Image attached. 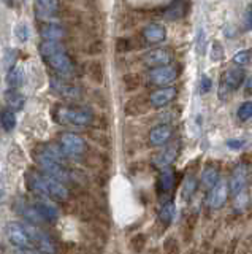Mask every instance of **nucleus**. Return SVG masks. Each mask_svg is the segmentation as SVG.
I'll return each mask as SVG.
<instances>
[{"mask_svg": "<svg viewBox=\"0 0 252 254\" xmlns=\"http://www.w3.org/2000/svg\"><path fill=\"white\" fill-rule=\"evenodd\" d=\"M40 35L46 40H56L59 41L67 35V30L59 24H46V26L40 27Z\"/></svg>", "mask_w": 252, "mask_h": 254, "instance_id": "nucleus-17", "label": "nucleus"}, {"mask_svg": "<svg viewBox=\"0 0 252 254\" xmlns=\"http://www.w3.org/2000/svg\"><path fill=\"white\" fill-rule=\"evenodd\" d=\"M173 184H175V172H173L170 167H167L162 170L159 177V189L162 192H168L171 191Z\"/></svg>", "mask_w": 252, "mask_h": 254, "instance_id": "nucleus-22", "label": "nucleus"}, {"mask_svg": "<svg viewBox=\"0 0 252 254\" xmlns=\"http://www.w3.org/2000/svg\"><path fill=\"white\" fill-rule=\"evenodd\" d=\"M178 153H179V146H178V145H168L167 148H164L157 156L154 157L152 164L157 167V168H167V167H170L173 162H175Z\"/></svg>", "mask_w": 252, "mask_h": 254, "instance_id": "nucleus-14", "label": "nucleus"}, {"mask_svg": "<svg viewBox=\"0 0 252 254\" xmlns=\"http://www.w3.org/2000/svg\"><path fill=\"white\" fill-rule=\"evenodd\" d=\"M175 218V203L171 200L170 202H165L164 207L160 208V213H159V221L162 222L164 226H168L170 222L173 221Z\"/></svg>", "mask_w": 252, "mask_h": 254, "instance_id": "nucleus-24", "label": "nucleus"}, {"mask_svg": "<svg viewBox=\"0 0 252 254\" xmlns=\"http://www.w3.org/2000/svg\"><path fill=\"white\" fill-rule=\"evenodd\" d=\"M176 76H178V69L171 64L151 69V72H149V81L155 84V86H165V84H170L176 80Z\"/></svg>", "mask_w": 252, "mask_h": 254, "instance_id": "nucleus-5", "label": "nucleus"}, {"mask_svg": "<svg viewBox=\"0 0 252 254\" xmlns=\"http://www.w3.org/2000/svg\"><path fill=\"white\" fill-rule=\"evenodd\" d=\"M251 53L249 51H239L233 56V64L238 65V67H244V65H249L251 64Z\"/></svg>", "mask_w": 252, "mask_h": 254, "instance_id": "nucleus-31", "label": "nucleus"}, {"mask_svg": "<svg viewBox=\"0 0 252 254\" xmlns=\"http://www.w3.org/2000/svg\"><path fill=\"white\" fill-rule=\"evenodd\" d=\"M16 57H17V54L16 51L13 50H7V53L3 54V67L7 69V70H11L16 65Z\"/></svg>", "mask_w": 252, "mask_h": 254, "instance_id": "nucleus-33", "label": "nucleus"}, {"mask_svg": "<svg viewBox=\"0 0 252 254\" xmlns=\"http://www.w3.org/2000/svg\"><path fill=\"white\" fill-rule=\"evenodd\" d=\"M178 94V91L175 86H167V88H160L157 91H154V92L149 95V102H151V105L154 108H164L167 107L168 104H171L173 100H175Z\"/></svg>", "mask_w": 252, "mask_h": 254, "instance_id": "nucleus-10", "label": "nucleus"}, {"mask_svg": "<svg viewBox=\"0 0 252 254\" xmlns=\"http://www.w3.org/2000/svg\"><path fill=\"white\" fill-rule=\"evenodd\" d=\"M243 145H244L243 140H229V142H227V146L232 148V149H239Z\"/></svg>", "mask_w": 252, "mask_h": 254, "instance_id": "nucleus-39", "label": "nucleus"}, {"mask_svg": "<svg viewBox=\"0 0 252 254\" xmlns=\"http://www.w3.org/2000/svg\"><path fill=\"white\" fill-rule=\"evenodd\" d=\"M229 184L225 181H218L209 191V196H208V205L214 210H219L225 205L227 199H229Z\"/></svg>", "mask_w": 252, "mask_h": 254, "instance_id": "nucleus-7", "label": "nucleus"}, {"mask_svg": "<svg viewBox=\"0 0 252 254\" xmlns=\"http://www.w3.org/2000/svg\"><path fill=\"white\" fill-rule=\"evenodd\" d=\"M230 91H232V89H230L229 86H227V84H225L224 81L220 80V86H219V99H220V100H225Z\"/></svg>", "mask_w": 252, "mask_h": 254, "instance_id": "nucleus-37", "label": "nucleus"}, {"mask_svg": "<svg viewBox=\"0 0 252 254\" xmlns=\"http://www.w3.org/2000/svg\"><path fill=\"white\" fill-rule=\"evenodd\" d=\"M238 238H233L232 241H230V245H229V250L225 251V254H236V251H238V246H239V243H238Z\"/></svg>", "mask_w": 252, "mask_h": 254, "instance_id": "nucleus-38", "label": "nucleus"}, {"mask_svg": "<svg viewBox=\"0 0 252 254\" xmlns=\"http://www.w3.org/2000/svg\"><path fill=\"white\" fill-rule=\"evenodd\" d=\"M185 254H200L199 250H189V251H185Z\"/></svg>", "mask_w": 252, "mask_h": 254, "instance_id": "nucleus-44", "label": "nucleus"}, {"mask_svg": "<svg viewBox=\"0 0 252 254\" xmlns=\"http://www.w3.org/2000/svg\"><path fill=\"white\" fill-rule=\"evenodd\" d=\"M171 137H173L171 126L160 124V126H155L154 129H151V132H149V143H151L152 146H164V145H167L171 140Z\"/></svg>", "mask_w": 252, "mask_h": 254, "instance_id": "nucleus-13", "label": "nucleus"}, {"mask_svg": "<svg viewBox=\"0 0 252 254\" xmlns=\"http://www.w3.org/2000/svg\"><path fill=\"white\" fill-rule=\"evenodd\" d=\"M164 253L165 254H179V243L175 237H168L164 240Z\"/></svg>", "mask_w": 252, "mask_h": 254, "instance_id": "nucleus-30", "label": "nucleus"}, {"mask_svg": "<svg viewBox=\"0 0 252 254\" xmlns=\"http://www.w3.org/2000/svg\"><path fill=\"white\" fill-rule=\"evenodd\" d=\"M52 116L57 123L61 124H70V126H89L92 123V113L84 108H71V107H64L59 105L52 108Z\"/></svg>", "mask_w": 252, "mask_h": 254, "instance_id": "nucleus-1", "label": "nucleus"}, {"mask_svg": "<svg viewBox=\"0 0 252 254\" xmlns=\"http://www.w3.org/2000/svg\"><path fill=\"white\" fill-rule=\"evenodd\" d=\"M211 59L214 62H220V60L224 59V48L220 46L219 41H214L211 46Z\"/></svg>", "mask_w": 252, "mask_h": 254, "instance_id": "nucleus-34", "label": "nucleus"}, {"mask_svg": "<svg viewBox=\"0 0 252 254\" xmlns=\"http://www.w3.org/2000/svg\"><path fill=\"white\" fill-rule=\"evenodd\" d=\"M17 254H43V253H41V251H35V250H32V248H24V250L17 251Z\"/></svg>", "mask_w": 252, "mask_h": 254, "instance_id": "nucleus-40", "label": "nucleus"}, {"mask_svg": "<svg viewBox=\"0 0 252 254\" xmlns=\"http://www.w3.org/2000/svg\"><path fill=\"white\" fill-rule=\"evenodd\" d=\"M2 192H3V187H2V183H0V199H2Z\"/></svg>", "mask_w": 252, "mask_h": 254, "instance_id": "nucleus-45", "label": "nucleus"}, {"mask_svg": "<svg viewBox=\"0 0 252 254\" xmlns=\"http://www.w3.org/2000/svg\"><path fill=\"white\" fill-rule=\"evenodd\" d=\"M146 246V235L145 234H135L130 238V250L134 253H141Z\"/></svg>", "mask_w": 252, "mask_h": 254, "instance_id": "nucleus-27", "label": "nucleus"}, {"mask_svg": "<svg viewBox=\"0 0 252 254\" xmlns=\"http://www.w3.org/2000/svg\"><path fill=\"white\" fill-rule=\"evenodd\" d=\"M5 102H7V105L11 108V110L17 111L24 107V102H26V99H24V95L19 92V91L11 88L10 91L5 92Z\"/></svg>", "mask_w": 252, "mask_h": 254, "instance_id": "nucleus-20", "label": "nucleus"}, {"mask_svg": "<svg viewBox=\"0 0 252 254\" xmlns=\"http://www.w3.org/2000/svg\"><path fill=\"white\" fill-rule=\"evenodd\" d=\"M15 37L19 41H22V43H26V41L29 40V37H31V30H29L26 22L16 24L15 26Z\"/></svg>", "mask_w": 252, "mask_h": 254, "instance_id": "nucleus-28", "label": "nucleus"}, {"mask_svg": "<svg viewBox=\"0 0 252 254\" xmlns=\"http://www.w3.org/2000/svg\"><path fill=\"white\" fill-rule=\"evenodd\" d=\"M61 146L64 148L68 157H76L86 151L87 145L83 137L73 134V132H65V134L61 135Z\"/></svg>", "mask_w": 252, "mask_h": 254, "instance_id": "nucleus-4", "label": "nucleus"}, {"mask_svg": "<svg viewBox=\"0 0 252 254\" xmlns=\"http://www.w3.org/2000/svg\"><path fill=\"white\" fill-rule=\"evenodd\" d=\"M48 64L50 67L54 69L57 73H61L62 76H73L75 75V64L65 53H57L54 56L48 57Z\"/></svg>", "mask_w": 252, "mask_h": 254, "instance_id": "nucleus-6", "label": "nucleus"}, {"mask_svg": "<svg viewBox=\"0 0 252 254\" xmlns=\"http://www.w3.org/2000/svg\"><path fill=\"white\" fill-rule=\"evenodd\" d=\"M219 181V170L218 167L208 165L202 173V186L206 187V189H211V187Z\"/></svg>", "mask_w": 252, "mask_h": 254, "instance_id": "nucleus-21", "label": "nucleus"}, {"mask_svg": "<svg viewBox=\"0 0 252 254\" xmlns=\"http://www.w3.org/2000/svg\"><path fill=\"white\" fill-rule=\"evenodd\" d=\"M24 81V70L19 67H13L11 70H8V75H7V83L10 84L11 88L16 89L19 88Z\"/></svg>", "mask_w": 252, "mask_h": 254, "instance_id": "nucleus-25", "label": "nucleus"}, {"mask_svg": "<svg viewBox=\"0 0 252 254\" xmlns=\"http://www.w3.org/2000/svg\"><path fill=\"white\" fill-rule=\"evenodd\" d=\"M50 86L52 89V92H56L57 95H61V97H64V99L75 100V99H80V95H81L80 88H76V86H73V84L61 80V78H51Z\"/></svg>", "mask_w": 252, "mask_h": 254, "instance_id": "nucleus-8", "label": "nucleus"}, {"mask_svg": "<svg viewBox=\"0 0 252 254\" xmlns=\"http://www.w3.org/2000/svg\"><path fill=\"white\" fill-rule=\"evenodd\" d=\"M2 2L7 5V7H13V0H2Z\"/></svg>", "mask_w": 252, "mask_h": 254, "instance_id": "nucleus-43", "label": "nucleus"}, {"mask_svg": "<svg viewBox=\"0 0 252 254\" xmlns=\"http://www.w3.org/2000/svg\"><path fill=\"white\" fill-rule=\"evenodd\" d=\"M37 5L48 13H56L59 10V0H37Z\"/></svg>", "mask_w": 252, "mask_h": 254, "instance_id": "nucleus-32", "label": "nucleus"}, {"mask_svg": "<svg viewBox=\"0 0 252 254\" xmlns=\"http://www.w3.org/2000/svg\"><path fill=\"white\" fill-rule=\"evenodd\" d=\"M35 161H37V164L43 168V172L46 175H50V177L56 178L59 181H67L70 177H68V172L65 170V167L61 164V162H57L56 159H52L51 156H48L43 149H38L35 151Z\"/></svg>", "mask_w": 252, "mask_h": 254, "instance_id": "nucleus-2", "label": "nucleus"}, {"mask_svg": "<svg viewBox=\"0 0 252 254\" xmlns=\"http://www.w3.org/2000/svg\"><path fill=\"white\" fill-rule=\"evenodd\" d=\"M27 231H29V234H31L32 243L37 245L38 251H41L43 254H56V246H54V241L48 237L45 232L37 231V229L29 227V226H27Z\"/></svg>", "mask_w": 252, "mask_h": 254, "instance_id": "nucleus-12", "label": "nucleus"}, {"mask_svg": "<svg viewBox=\"0 0 252 254\" xmlns=\"http://www.w3.org/2000/svg\"><path fill=\"white\" fill-rule=\"evenodd\" d=\"M243 27L246 32H249V30H252V5L246 10V13L243 16Z\"/></svg>", "mask_w": 252, "mask_h": 254, "instance_id": "nucleus-35", "label": "nucleus"}, {"mask_svg": "<svg viewBox=\"0 0 252 254\" xmlns=\"http://www.w3.org/2000/svg\"><path fill=\"white\" fill-rule=\"evenodd\" d=\"M34 205H35V208L38 210L41 219H43L45 222H54V221H57L59 211H57L56 207H54V205L48 203V202H35Z\"/></svg>", "mask_w": 252, "mask_h": 254, "instance_id": "nucleus-18", "label": "nucleus"}, {"mask_svg": "<svg viewBox=\"0 0 252 254\" xmlns=\"http://www.w3.org/2000/svg\"><path fill=\"white\" fill-rule=\"evenodd\" d=\"M213 254H225V253H224V248L218 246V248H216V250L213 251Z\"/></svg>", "mask_w": 252, "mask_h": 254, "instance_id": "nucleus-42", "label": "nucleus"}, {"mask_svg": "<svg viewBox=\"0 0 252 254\" xmlns=\"http://www.w3.org/2000/svg\"><path fill=\"white\" fill-rule=\"evenodd\" d=\"M38 51L45 59H48V57H51L57 53H64V46L56 40H45L43 43H40Z\"/></svg>", "mask_w": 252, "mask_h": 254, "instance_id": "nucleus-19", "label": "nucleus"}, {"mask_svg": "<svg viewBox=\"0 0 252 254\" xmlns=\"http://www.w3.org/2000/svg\"><path fill=\"white\" fill-rule=\"evenodd\" d=\"M0 124L7 132H11L16 127V114L11 108H5L0 111Z\"/></svg>", "mask_w": 252, "mask_h": 254, "instance_id": "nucleus-23", "label": "nucleus"}, {"mask_svg": "<svg viewBox=\"0 0 252 254\" xmlns=\"http://www.w3.org/2000/svg\"><path fill=\"white\" fill-rule=\"evenodd\" d=\"M143 37H145L149 43H162L167 40V29L162 24H149L143 29Z\"/></svg>", "mask_w": 252, "mask_h": 254, "instance_id": "nucleus-15", "label": "nucleus"}, {"mask_svg": "<svg viewBox=\"0 0 252 254\" xmlns=\"http://www.w3.org/2000/svg\"><path fill=\"white\" fill-rule=\"evenodd\" d=\"M236 114H238L239 121H249L252 118V102L248 100V102H244V104L239 105Z\"/></svg>", "mask_w": 252, "mask_h": 254, "instance_id": "nucleus-29", "label": "nucleus"}, {"mask_svg": "<svg viewBox=\"0 0 252 254\" xmlns=\"http://www.w3.org/2000/svg\"><path fill=\"white\" fill-rule=\"evenodd\" d=\"M211 86H213L211 78H208V76H202V81H200V92L206 94L208 91L211 89Z\"/></svg>", "mask_w": 252, "mask_h": 254, "instance_id": "nucleus-36", "label": "nucleus"}, {"mask_svg": "<svg viewBox=\"0 0 252 254\" xmlns=\"http://www.w3.org/2000/svg\"><path fill=\"white\" fill-rule=\"evenodd\" d=\"M246 181H248V167L244 164H238L232 172V177L229 181V191L233 196H238L239 192H243Z\"/></svg>", "mask_w": 252, "mask_h": 254, "instance_id": "nucleus-11", "label": "nucleus"}, {"mask_svg": "<svg viewBox=\"0 0 252 254\" xmlns=\"http://www.w3.org/2000/svg\"><path fill=\"white\" fill-rule=\"evenodd\" d=\"M7 238L13 246H16L17 250H24V248H32V238L31 234L27 231V226H22L19 222H10L7 226Z\"/></svg>", "mask_w": 252, "mask_h": 254, "instance_id": "nucleus-3", "label": "nucleus"}, {"mask_svg": "<svg viewBox=\"0 0 252 254\" xmlns=\"http://www.w3.org/2000/svg\"><path fill=\"white\" fill-rule=\"evenodd\" d=\"M197 186H199V183H197V178L195 177H187L184 181V187H183V199L184 200H190V197L194 196V192L197 191Z\"/></svg>", "mask_w": 252, "mask_h": 254, "instance_id": "nucleus-26", "label": "nucleus"}, {"mask_svg": "<svg viewBox=\"0 0 252 254\" xmlns=\"http://www.w3.org/2000/svg\"><path fill=\"white\" fill-rule=\"evenodd\" d=\"M246 88H248V91H251L252 92V75L248 78V81H246Z\"/></svg>", "mask_w": 252, "mask_h": 254, "instance_id": "nucleus-41", "label": "nucleus"}, {"mask_svg": "<svg viewBox=\"0 0 252 254\" xmlns=\"http://www.w3.org/2000/svg\"><path fill=\"white\" fill-rule=\"evenodd\" d=\"M143 60H145V64L148 65V67L155 69V67H162V65L171 64L173 54L168 50H165V48H155V50L146 53Z\"/></svg>", "mask_w": 252, "mask_h": 254, "instance_id": "nucleus-9", "label": "nucleus"}, {"mask_svg": "<svg viewBox=\"0 0 252 254\" xmlns=\"http://www.w3.org/2000/svg\"><path fill=\"white\" fill-rule=\"evenodd\" d=\"M220 80L224 81L232 91L238 89L244 81V70L243 69H229Z\"/></svg>", "mask_w": 252, "mask_h": 254, "instance_id": "nucleus-16", "label": "nucleus"}]
</instances>
